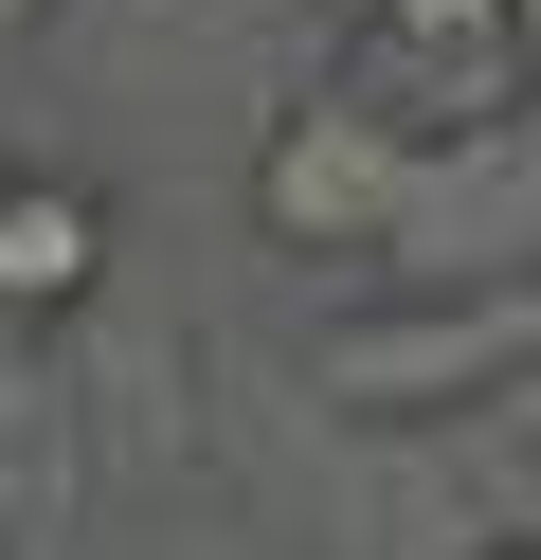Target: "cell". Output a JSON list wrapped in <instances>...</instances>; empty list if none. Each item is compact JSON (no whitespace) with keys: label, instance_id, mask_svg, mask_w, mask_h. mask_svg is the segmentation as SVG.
Wrapping results in <instances>:
<instances>
[{"label":"cell","instance_id":"1","mask_svg":"<svg viewBox=\"0 0 541 560\" xmlns=\"http://www.w3.org/2000/svg\"><path fill=\"white\" fill-rule=\"evenodd\" d=\"M361 91H379L397 145H469V127L524 109V0H379V37H361Z\"/></svg>","mask_w":541,"mask_h":560},{"label":"cell","instance_id":"2","mask_svg":"<svg viewBox=\"0 0 541 560\" xmlns=\"http://www.w3.org/2000/svg\"><path fill=\"white\" fill-rule=\"evenodd\" d=\"M108 254H127V218H108L72 163H19V182H0V326H72V307L108 290Z\"/></svg>","mask_w":541,"mask_h":560},{"label":"cell","instance_id":"3","mask_svg":"<svg viewBox=\"0 0 541 560\" xmlns=\"http://www.w3.org/2000/svg\"><path fill=\"white\" fill-rule=\"evenodd\" d=\"M379 182H397V127H379V109H307V127L271 145V182H252V199L307 218V235H361V218H379Z\"/></svg>","mask_w":541,"mask_h":560},{"label":"cell","instance_id":"4","mask_svg":"<svg viewBox=\"0 0 541 560\" xmlns=\"http://www.w3.org/2000/svg\"><path fill=\"white\" fill-rule=\"evenodd\" d=\"M307 19H343V37H379V0H307Z\"/></svg>","mask_w":541,"mask_h":560},{"label":"cell","instance_id":"5","mask_svg":"<svg viewBox=\"0 0 541 560\" xmlns=\"http://www.w3.org/2000/svg\"><path fill=\"white\" fill-rule=\"evenodd\" d=\"M469 560H541V542H469Z\"/></svg>","mask_w":541,"mask_h":560}]
</instances>
